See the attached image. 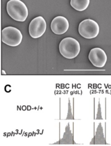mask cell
Here are the masks:
<instances>
[{"instance_id":"2","label":"cell","mask_w":111,"mask_h":146,"mask_svg":"<svg viewBox=\"0 0 111 146\" xmlns=\"http://www.w3.org/2000/svg\"><path fill=\"white\" fill-rule=\"evenodd\" d=\"M80 50L79 43L71 37L63 38L59 43V51L60 54L67 59H73L76 57Z\"/></svg>"},{"instance_id":"7","label":"cell","mask_w":111,"mask_h":146,"mask_svg":"<svg viewBox=\"0 0 111 146\" xmlns=\"http://www.w3.org/2000/svg\"><path fill=\"white\" fill-rule=\"evenodd\" d=\"M69 27L67 19L63 16H57L52 21L50 28L54 34L61 35L65 33Z\"/></svg>"},{"instance_id":"1","label":"cell","mask_w":111,"mask_h":146,"mask_svg":"<svg viewBox=\"0 0 111 146\" xmlns=\"http://www.w3.org/2000/svg\"><path fill=\"white\" fill-rule=\"evenodd\" d=\"M7 12L15 21L24 22L28 16L26 5L20 0H10L6 5Z\"/></svg>"},{"instance_id":"8","label":"cell","mask_w":111,"mask_h":146,"mask_svg":"<svg viewBox=\"0 0 111 146\" xmlns=\"http://www.w3.org/2000/svg\"><path fill=\"white\" fill-rule=\"evenodd\" d=\"M89 4V0H70L71 6L76 10L82 11L86 10Z\"/></svg>"},{"instance_id":"3","label":"cell","mask_w":111,"mask_h":146,"mask_svg":"<svg viewBox=\"0 0 111 146\" xmlns=\"http://www.w3.org/2000/svg\"><path fill=\"white\" fill-rule=\"evenodd\" d=\"M23 36L20 31L16 27L8 26L1 31V40L5 44L15 47L22 42Z\"/></svg>"},{"instance_id":"5","label":"cell","mask_w":111,"mask_h":146,"mask_svg":"<svg viewBox=\"0 0 111 146\" xmlns=\"http://www.w3.org/2000/svg\"><path fill=\"white\" fill-rule=\"evenodd\" d=\"M46 23L44 18L41 16L33 18L30 22L28 27L29 34L33 38L41 37L45 32Z\"/></svg>"},{"instance_id":"6","label":"cell","mask_w":111,"mask_h":146,"mask_svg":"<svg viewBox=\"0 0 111 146\" xmlns=\"http://www.w3.org/2000/svg\"><path fill=\"white\" fill-rule=\"evenodd\" d=\"M88 59L94 66L101 68L106 64L107 56L103 49L99 47H95L90 50L88 54Z\"/></svg>"},{"instance_id":"4","label":"cell","mask_w":111,"mask_h":146,"mask_svg":"<svg viewBox=\"0 0 111 146\" xmlns=\"http://www.w3.org/2000/svg\"><path fill=\"white\" fill-rule=\"evenodd\" d=\"M78 32L84 38L92 39L98 35L99 26L95 21L91 19H86L79 23Z\"/></svg>"}]
</instances>
